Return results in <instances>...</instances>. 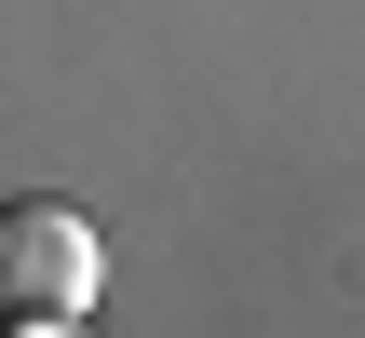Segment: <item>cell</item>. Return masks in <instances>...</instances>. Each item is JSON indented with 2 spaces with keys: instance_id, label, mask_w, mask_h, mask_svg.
<instances>
[{
  "instance_id": "obj_1",
  "label": "cell",
  "mask_w": 365,
  "mask_h": 338,
  "mask_svg": "<svg viewBox=\"0 0 365 338\" xmlns=\"http://www.w3.org/2000/svg\"><path fill=\"white\" fill-rule=\"evenodd\" d=\"M108 257H95V217L54 203V190H14L0 203V338H68L95 312Z\"/></svg>"
}]
</instances>
